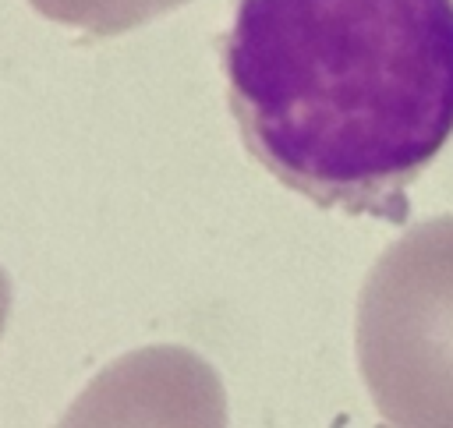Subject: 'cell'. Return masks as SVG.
<instances>
[{
  "instance_id": "1",
  "label": "cell",
  "mask_w": 453,
  "mask_h": 428,
  "mask_svg": "<svg viewBox=\"0 0 453 428\" xmlns=\"http://www.w3.org/2000/svg\"><path fill=\"white\" fill-rule=\"evenodd\" d=\"M223 74L276 180L322 209L403 219L453 138V0H237Z\"/></svg>"
},
{
  "instance_id": "3",
  "label": "cell",
  "mask_w": 453,
  "mask_h": 428,
  "mask_svg": "<svg viewBox=\"0 0 453 428\" xmlns=\"http://www.w3.org/2000/svg\"><path fill=\"white\" fill-rule=\"evenodd\" d=\"M57 428H226V393L202 354L152 343L110 361Z\"/></svg>"
},
{
  "instance_id": "5",
  "label": "cell",
  "mask_w": 453,
  "mask_h": 428,
  "mask_svg": "<svg viewBox=\"0 0 453 428\" xmlns=\"http://www.w3.org/2000/svg\"><path fill=\"white\" fill-rule=\"evenodd\" d=\"M7 315H11V279H7V272L0 269V336H4V329H7Z\"/></svg>"
},
{
  "instance_id": "4",
  "label": "cell",
  "mask_w": 453,
  "mask_h": 428,
  "mask_svg": "<svg viewBox=\"0 0 453 428\" xmlns=\"http://www.w3.org/2000/svg\"><path fill=\"white\" fill-rule=\"evenodd\" d=\"M42 18L81 28L88 35H120L188 0H28Z\"/></svg>"
},
{
  "instance_id": "2",
  "label": "cell",
  "mask_w": 453,
  "mask_h": 428,
  "mask_svg": "<svg viewBox=\"0 0 453 428\" xmlns=\"http://www.w3.org/2000/svg\"><path fill=\"white\" fill-rule=\"evenodd\" d=\"M357 364L389 428H453V216L379 255L357 301Z\"/></svg>"
}]
</instances>
